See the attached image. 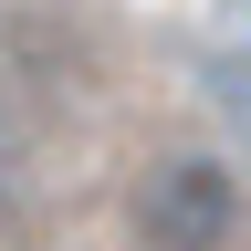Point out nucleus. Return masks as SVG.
Wrapping results in <instances>:
<instances>
[{
    "label": "nucleus",
    "mask_w": 251,
    "mask_h": 251,
    "mask_svg": "<svg viewBox=\"0 0 251 251\" xmlns=\"http://www.w3.org/2000/svg\"><path fill=\"white\" fill-rule=\"evenodd\" d=\"M230 209H241V199H230V178H220V168H168V178L147 188L136 220H147L168 251H209L220 230H230Z\"/></svg>",
    "instance_id": "1"
}]
</instances>
